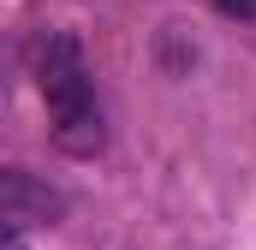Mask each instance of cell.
Returning a JSON list of instances; mask_svg holds the SVG:
<instances>
[{
  "label": "cell",
  "instance_id": "7a4b0ae2",
  "mask_svg": "<svg viewBox=\"0 0 256 250\" xmlns=\"http://www.w3.org/2000/svg\"><path fill=\"white\" fill-rule=\"evenodd\" d=\"M0 214H6V226H42V220L66 214V196L12 167V173H0Z\"/></svg>",
  "mask_w": 256,
  "mask_h": 250
},
{
  "label": "cell",
  "instance_id": "277c9868",
  "mask_svg": "<svg viewBox=\"0 0 256 250\" xmlns=\"http://www.w3.org/2000/svg\"><path fill=\"white\" fill-rule=\"evenodd\" d=\"M6 250H24V226H6Z\"/></svg>",
  "mask_w": 256,
  "mask_h": 250
},
{
  "label": "cell",
  "instance_id": "3957f363",
  "mask_svg": "<svg viewBox=\"0 0 256 250\" xmlns=\"http://www.w3.org/2000/svg\"><path fill=\"white\" fill-rule=\"evenodd\" d=\"M220 12H226V18H250L256 0H220Z\"/></svg>",
  "mask_w": 256,
  "mask_h": 250
},
{
  "label": "cell",
  "instance_id": "6da1fadb",
  "mask_svg": "<svg viewBox=\"0 0 256 250\" xmlns=\"http://www.w3.org/2000/svg\"><path fill=\"white\" fill-rule=\"evenodd\" d=\"M36 84L48 96V120H54V149L60 155H102L108 131H102V114H96V96H90V72H84V48L78 36L54 30L42 42V60H36Z\"/></svg>",
  "mask_w": 256,
  "mask_h": 250
}]
</instances>
